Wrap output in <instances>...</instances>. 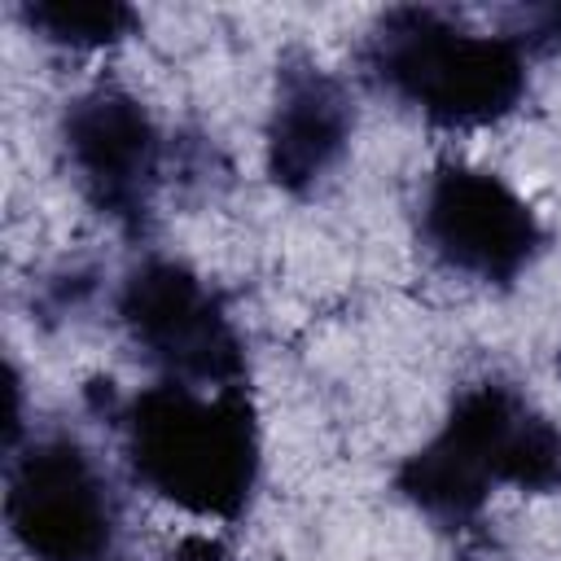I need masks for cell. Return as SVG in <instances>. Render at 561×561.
I'll list each match as a JSON object with an SVG mask.
<instances>
[{
  "label": "cell",
  "mask_w": 561,
  "mask_h": 561,
  "mask_svg": "<svg viewBox=\"0 0 561 561\" xmlns=\"http://www.w3.org/2000/svg\"><path fill=\"white\" fill-rule=\"evenodd\" d=\"M416 237L425 254L473 285L508 289L548 250L539 210L491 167L438 162L416 202Z\"/></svg>",
  "instance_id": "8992f818"
},
{
  "label": "cell",
  "mask_w": 561,
  "mask_h": 561,
  "mask_svg": "<svg viewBox=\"0 0 561 561\" xmlns=\"http://www.w3.org/2000/svg\"><path fill=\"white\" fill-rule=\"evenodd\" d=\"M399 495L438 526H469L500 486L561 491V425L508 381L456 390L438 430L399 465Z\"/></svg>",
  "instance_id": "7a4b0ae2"
},
{
  "label": "cell",
  "mask_w": 561,
  "mask_h": 561,
  "mask_svg": "<svg viewBox=\"0 0 561 561\" xmlns=\"http://www.w3.org/2000/svg\"><path fill=\"white\" fill-rule=\"evenodd\" d=\"M57 140L83 202L118 232L140 237L167 180V136L149 105L118 83H96L66 101Z\"/></svg>",
  "instance_id": "52a82bcc"
},
{
  "label": "cell",
  "mask_w": 561,
  "mask_h": 561,
  "mask_svg": "<svg viewBox=\"0 0 561 561\" xmlns=\"http://www.w3.org/2000/svg\"><path fill=\"white\" fill-rule=\"evenodd\" d=\"M4 526L31 561H127L114 473L75 434H31L4 460Z\"/></svg>",
  "instance_id": "277c9868"
},
{
  "label": "cell",
  "mask_w": 561,
  "mask_h": 561,
  "mask_svg": "<svg viewBox=\"0 0 561 561\" xmlns=\"http://www.w3.org/2000/svg\"><path fill=\"white\" fill-rule=\"evenodd\" d=\"M136 486L202 522H237L263 473L259 408L245 386L149 381L118 412Z\"/></svg>",
  "instance_id": "6da1fadb"
},
{
  "label": "cell",
  "mask_w": 561,
  "mask_h": 561,
  "mask_svg": "<svg viewBox=\"0 0 561 561\" xmlns=\"http://www.w3.org/2000/svg\"><path fill=\"white\" fill-rule=\"evenodd\" d=\"M162 561H232V552L224 548L219 535H206V530H188L171 543V552Z\"/></svg>",
  "instance_id": "30bf717a"
},
{
  "label": "cell",
  "mask_w": 561,
  "mask_h": 561,
  "mask_svg": "<svg viewBox=\"0 0 561 561\" xmlns=\"http://www.w3.org/2000/svg\"><path fill=\"white\" fill-rule=\"evenodd\" d=\"M368 79L443 131H482L530 92V39L482 31L430 4L386 9L364 39Z\"/></svg>",
  "instance_id": "3957f363"
},
{
  "label": "cell",
  "mask_w": 561,
  "mask_h": 561,
  "mask_svg": "<svg viewBox=\"0 0 561 561\" xmlns=\"http://www.w3.org/2000/svg\"><path fill=\"white\" fill-rule=\"evenodd\" d=\"M539 39L561 44V4H557V9H548V13H539V35H535V44H539Z\"/></svg>",
  "instance_id": "8fae6325"
},
{
  "label": "cell",
  "mask_w": 561,
  "mask_h": 561,
  "mask_svg": "<svg viewBox=\"0 0 561 561\" xmlns=\"http://www.w3.org/2000/svg\"><path fill=\"white\" fill-rule=\"evenodd\" d=\"M22 22L57 48L96 53L123 44L140 18L131 4L118 0H31L22 4Z\"/></svg>",
  "instance_id": "9c48e42d"
},
{
  "label": "cell",
  "mask_w": 561,
  "mask_h": 561,
  "mask_svg": "<svg viewBox=\"0 0 561 561\" xmlns=\"http://www.w3.org/2000/svg\"><path fill=\"white\" fill-rule=\"evenodd\" d=\"M114 316L127 346L158 373L184 386H245V333L219 289L184 259L145 254L127 267L114 294Z\"/></svg>",
  "instance_id": "5b68a950"
},
{
  "label": "cell",
  "mask_w": 561,
  "mask_h": 561,
  "mask_svg": "<svg viewBox=\"0 0 561 561\" xmlns=\"http://www.w3.org/2000/svg\"><path fill=\"white\" fill-rule=\"evenodd\" d=\"M355 105L342 79L316 61H285L263 123V162L276 188L307 197L351 153Z\"/></svg>",
  "instance_id": "ba28073f"
}]
</instances>
